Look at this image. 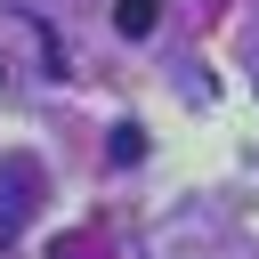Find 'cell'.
<instances>
[{"label":"cell","mask_w":259,"mask_h":259,"mask_svg":"<svg viewBox=\"0 0 259 259\" xmlns=\"http://www.w3.org/2000/svg\"><path fill=\"white\" fill-rule=\"evenodd\" d=\"M154 16H162L154 0H113V32H121V40H146V32H154Z\"/></svg>","instance_id":"obj_1"},{"label":"cell","mask_w":259,"mask_h":259,"mask_svg":"<svg viewBox=\"0 0 259 259\" xmlns=\"http://www.w3.org/2000/svg\"><path fill=\"white\" fill-rule=\"evenodd\" d=\"M8 186H32V162H8ZM24 202H32V194H8V202H0V235H16Z\"/></svg>","instance_id":"obj_2"},{"label":"cell","mask_w":259,"mask_h":259,"mask_svg":"<svg viewBox=\"0 0 259 259\" xmlns=\"http://www.w3.org/2000/svg\"><path fill=\"white\" fill-rule=\"evenodd\" d=\"M138 154H146V130L121 121V130H113V162H138Z\"/></svg>","instance_id":"obj_3"},{"label":"cell","mask_w":259,"mask_h":259,"mask_svg":"<svg viewBox=\"0 0 259 259\" xmlns=\"http://www.w3.org/2000/svg\"><path fill=\"white\" fill-rule=\"evenodd\" d=\"M49 259H97V235H57Z\"/></svg>","instance_id":"obj_4"}]
</instances>
